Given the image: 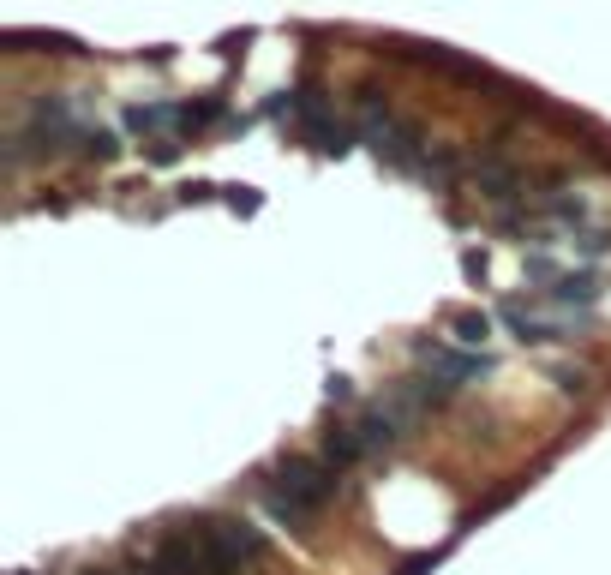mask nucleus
Here are the masks:
<instances>
[{"label": "nucleus", "instance_id": "nucleus-18", "mask_svg": "<svg viewBox=\"0 0 611 575\" xmlns=\"http://www.w3.org/2000/svg\"><path fill=\"white\" fill-rule=\"evenodd\" d=\"M330 402H354V384L348 378H330Z\"/></svg>", "mask_w": 611, "mask_h": 575}, {"label": "nucleus", "instance_id": "nucleus-17", "mask_svg": "<svg viewBox=\"0 0 611 575\" xmlns=\"http://www.w3.org/2000/svg\"><path fill=\"white\" fill-rule=\"evenodd\" d=\"M462 270H468L474 282H486V258H480V252H468V258H462Z\"/></svg>", "mask_w": 611, "mask_h": 575}, {"label": "nucleus", "instance_id": "nucleus-9", "mask_svg": "<svg viewBox=\"0 0 611 575\" xmlns=\"http://www.w3.org/2000/svg\"><path fill=\"white\" fill-rule=\"evenodd\" d=\"M504 318H510V330H516L522 342H558V336H564L558 324H540V318H528V306H522V300H504Z\"/></svg>", "mask_w": 611, "mask_h": 575}, {"label": "nucleus", "instance_id": "nucleus-4", "mask_svg": "<svg viewBox=\"0 0 611 575\" xmlns=\"http://www.w3.org/2000/svg\"><path fill=\"white\" fill-rule=\"evenodd\" d=\"M450 390H456L450 378H402V384H390V396H384L378 408H390V414H396L402 426H414V420H420L426 408L450 402Z\"/></svg>", "mask_w": 611, "mask_h": 575}, {"label": "nucleus", "instance_id": "nucleus-15", "mask_svg": "<svg viewBox=\"0 0 611 575\" xmlns=\"http://www.w3.org/2000/svg\"><path fill=\"white\" fill-rule=\"evenodd\" d=\"M228 204H234V210H246V216H252V210H258V192H252V186H228Z\"/></svg>", "mask_w": 611, "mask_h": 575}, {"label": "nucleus", "instance_id": "nucleus-8", "mask_svg": "<svg viewBox=\"0 0 611 575\" xmlns=\"http://www.w3.org/2000/svg\"><path fill=\"white\" fill-rule=\"evenodd\" d=\"M480 192H486L492 204H510V198L522 192V174L504 168V162H480Z\"/></svg>", "mask_w": 611, "mask_h": 575}, {"label": "nucleus", "instance_id": "nucleus-12", "mask_svg": "<svg viewBox=\"0 0 611 575\" xmlns=\"http://www.w3.org/2000/svg\"><path fill=\"white\" fill-rule=\"evenodd\" d=\"M228 108H222V96H198V102H186V114H180V132H204V126H216Z\"/></svg>", "mask_w": 611, "mask_h": 575}, {"label": "nucleus", "instance_id": "nucleus-14", "mask_svg": "<svg viewBox=\"0 0 611 575\" xmlns=\"http://www.w3.org/2000/svg\"><path fill=\"white\" fill-rule=\"evenodd\" d=\"M456 336H462V342H486V336H492L486 312H462V318H456Z\"/></svg>", "mask_w": 611, "mask_h": 575}, {"label": "nucleus", "instance_id": "nucleus-13", "mask_svg": "<svg viewBox=\"0 0 611 575\" xmlns=\"http://www.w3.org/2000/svg\"><path fill=\"white\" fill-rule=\"evenodd\" d=\"M78 144H84V156H96V162H114V156H120V138H114L108 126H84Z\"/></svg>", "mask_w": 611, "mask_h": 575}, {"label": "nucleus", "instance_id": "nucleus-16", "mask_svg": "<svg viewBox=\"0 0 611 575\" xmlns=\"http://www.w3.org/2000/svg\"><path fill=\"white\" fill-rule=\"evenodd\" d=\"M150 162H162V168L180 162V144H150Z\"/></svg>", "mask_w": 611, "mask_h": 575}, {"label": "nucleus", "instance_id": "nucleus-10", "mask_svg": "<svg viewBox=\"0 0 611 575\" xmlns=\"http://www.w3.org/2000/svg\"><path fill=\"white\" fill-rule=\"evenodd\" d=\"M360 456H366V444H360L354 426H336V432L324 438V462H330V468H354Z\"/></svg>", "mask_w": 611, "mask_h": 575}, {"label": "nucleus", "instance_id": "nucleus-6", "mask_svg": "<svg viewBox=\"0 0 611 575\" xmlns=\"http://www.w3.org/2000/svg\"><path fill=\"white\" fill-rule=\"evenodd\" d=\"M414 360L432 366V378H450V384H468V378H486L492 372L486 354H456L450 342H414Z\"/></svg>", "mask_w": 611, "mask_h": 575}, {"label": "nucleus", "instance_id": "nucleus-5", "mask_svg": "<svg viewBox=\"0 0 611 575\" xmlns=\"http://www.w3.org/2000/svg\"><path fill=\"white\" fill-rule=\"evenodd\" d=\"M198 528H204V540L216 546V558H222L228 570H246V564L264 558V534L246 528V522H198Z\"/></svg>", "mask_w": 611, "mask_h": 575}, {"label": "nucleus", "instance_id": "nucleus-1", "mask_svg": "<svg viewBox=\"0 0 611 575\" xmlns=\"http://www.w3.org/2000/svg\"><path fill=\"white\" fill-rule=\"evenodd\" d=\"M330 498H336V468H330V462H306V456H288V462L276 468V480L264 486L270 516L288 522V528L312 522Z\"/></svg>", "mask_w": 611, "mask_h": 575}, {"label": "nucleus", "instance_id": "nucleus-2", "mask_svg": "<svg viewBox=\"0 0 611 575\" xmlns=\"http://www.w3.org/2000/svg\"><path fill=\"white\" fill-rule=\"evenodd\" d=\"M144 575H234V570L216 558V546L204 540V528H186V534L156 540V552L144 558Z\"/></svg>", "mask_w": 611, "mask_h": 575}, {"label": "nucleus", "instance_id": "nucleus-7", "mask_svg": "<svg viewBox=\"0 0 611 575\" xmlns=\"http://www.w3.org/2000/svg\"><path fill=\"white\" fill-rule=\"evenodd\" d=\"M180 114H186V102H132L126 108V132H138V138H150V132H180Z\"/></svg>", "mask_w": 611, "mask_h": 575}, {"label": "nucleus", "instance_id": "nucleus-3", "mask_svg": "<svg viewBox=\"0 0 611 575\" xmlns=\"http://www.w3.org/2000/svg\"><path fill=\"white\" fill-rule=\"evenodd\" d=\"M288 126H294V138H306V144H312V150H324V156H342V150L360 138V132H354L342 114H330L324 102H318V108H300V114H288Z\"/></svg>", "mask_w": 611, "mask_h": 575}, {"label": "nucleus", "instance_id": "nucleus-11", "mask_svg": "<svg viewBox=\"0 0 611 575\" xmlns=\"http://www.w3.org/2000/svg\"><path fill=\"white\" fill-rule=\"evenodd\" d=\"M546 300L552 306H594L600 300V282L594 276H564L558 288H546Z\"/></svg>", "mask_w": 611, "mask_h": 575}]
</instances>
